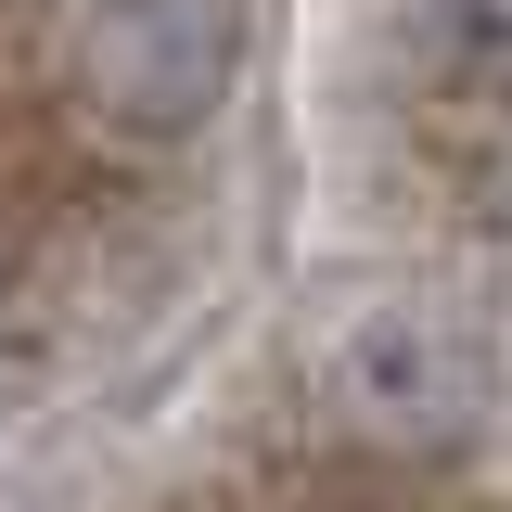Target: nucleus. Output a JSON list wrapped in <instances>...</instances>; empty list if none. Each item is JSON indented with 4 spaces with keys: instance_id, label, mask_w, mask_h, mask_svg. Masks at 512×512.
I'll return each instance as SVG.
<instances>
[{
    "instance_id": "nucleus-1",
    "label": "nucleus",
    "mask_w": 512,
    "mask_h": 512,
    "mask_svg": "<svg viewBox=\"0 0 512 512\" xmlns=\"http://www.w3.org/2000/svg\"><path fill=\"white\" fill-rule=\"evenodd\" d=\"M320 423L372 461H448L487 423V333L436 295H397V308H359L320 359Z\"/></svg>"
},
{
    "instance_id": "nucleus-2",
    "label": "nucleus",
    "mask_w": 512,
    "mask_h": 512,
    "mask_svg": "<svg viewBox=\"0 0 512 512\" xmlns=\"http://www.w3.org/2000/svg\"><path fill=\"white\" fill-rule=\"evenodd\" d=\"M244 77V0H77V103L116 141H192Z\"/></svg>"
},
{
    "instance_id": "nucleus-3",
    "label": "nucleus",
    "mask_w": 512,
    "mask_h": 512,
    "mask_svg": "<svg viewBox=\"0 0 512 512\" xmlns=\"http://www.w3.org/2000/svg\"><path fill=\"white\" fill-rule=\"evenodd\" d=\"M410 52L436 90L512 116V0H410Z\"/></svg>"
},
{
    "instance_id": "nucleus-4",
    "label": "nucleus",
    "mask_w": 512,
    "mask_h": 512,
    "mask_svg": "<svg viewBox=\"0 0 512 512\" xmlns=\"http://www.w3.org/2000/svg\"><path fill=\"white\" fill-rule=\"evenodd\" d=\"M474 205H487V218L512 231V116L487 128V141H474Z\"/></svg>"
},
{
    "instance_id": "nucleus-5",
    "label": "nucleus",
    "mask_w": 512,
    "mask_h": 512,
    "mask_svg": "<svg viewBox=\"0 0 512 512\" xmlns=\"http://www.w3.org/2000/svg\"><path fill=\"white\" fill-rule=\"evenodd\" d=\"M26 13H52V0H0V26H26Z\"/></svg>"
}]
</instances>
